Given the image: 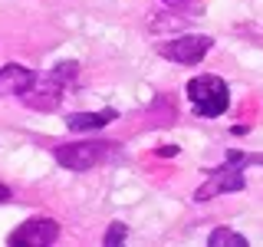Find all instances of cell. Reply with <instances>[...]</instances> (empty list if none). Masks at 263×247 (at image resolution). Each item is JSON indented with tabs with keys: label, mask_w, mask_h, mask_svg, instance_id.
<instances>
[{
	"label": "cell",
	"mask_w": 263,
	"mask_h": 247,
	"mask_svg": "<svg viewBox=\"0 0 263 247\" xmlns=\"http://www.w3.org/2000/svg\"><path fill=\"white\" fill-rule=\"evenodd\" d=\"M119 119V112L115 109H99V112H72L69 119H66V126L69 132H96V129H105L109 122Z\"/></svg>",
	"instance_id": "cell-8"
},
{
	"label": "cell",
	"mask_w": 263,
	"mask_h": 247,
	"mask_svg": "<svg viewBox=\"0 0 263 247\" xmlns=\"http://www.w3.org/2000/svg\"><path fill=\"white\" fill-rule=\"evenodd\" d=\"M66 86H69V82L60 79L53 69H49L46 76L33 79V86L27 93H20V102L30 105V109H36V112H53V109H60V102L66 96Z\"/></svg>",
	"instance_id": "cell-3"
},
{
	"label": "cell",
	"mask_w": 263,
	"mask_h": 247,
	"mask_svg": "<svg viewBox=\"0 0 263 247\" xmlns=\"http://www.w3.org/2000/svg\"><path fill=\"white\" fill-rule=\"evenodd\" d=\"M208 244L211 247H247L250 241H247L243 234H237V231H230V227H214L211 237H208Z\"/></svg>",
	"instance_id": "cell-9"
},
{
	"label": "cell",
	"mask_w": 263,
	"mask_h": 247,
	"mask_svg": "<svg viewBox=\"0 0 263 247\" xmlns=\"http://www.w3.org/2000/svg\"><path fill=\"white\" fill-rule=\"evenodd\" d=\"M53 73H56L60 79L72 82V79H76V73H79V63H76V60H66V63H60V66H53Z\"/></svg>",
	"instance_id": "cell-13"
},
{
	"label": "cell",
	"mask_w": 263,
	"mask_h": 247,
	"mask_svg": "<svg viewBox=\"0 0 263 247\" xmlns=\"http://www.w3.org/2000/svg\"><path fill=\"white\" fill-rule=\"evenodd\" d=\"M125 237H128V227L115 221V224H109V231H105L102 244H105V247H122V244H125Z\"/></svg>",
	"instance_id": "cell-11"
},
{
	"label": "cell",
	"mask_w": 263,
	"mask_h": 247,
	"mask_svg": "<svg viewBox=\"0 0 263 247\" xmlns=\"http://www.w3.org/2000/svg\"><path fill=\"white\" fill-rule=\"evenodd\" d=\"M33 79H36V73L27 69V66H4L0 69V96H20V93H27V89L33 86Z\"/></svg>",
	"instance_id": "cell-7"
},
{
	"label": "cell",
	"mask_w": 263,
	"mask_h": 247,
	"mask_svg": "<svg viewBox=\"0 0 263 247\" xmlns=\"http://www.w3.org/2000/svg\"><path fill=\"white\" fill-rule=\"evenodd\" d=\"M119 152V145L112 142H99V138H86V142H69V145H60L53 152V158L69 171H89L96 165H102L105 158Z\"/></svg>",
	"instance_id": "cell-2"
},
{
	"label": "cell",
	"mask_w": 263,
	"mask_h": 247,
	"mask_svg": "<svg viewBox=\"0 0 263 247\" xmlns=\"http://www.w3.org/2000/svg\"><path fill=\"white\" fill-rule=\"evenodd\" d=\"M211 49H214V40L211 37H204V33H184V37L171 40V43H161L158 53L164 56V60H171V63L194 66V63H201Z\"/></svg>",
	"instance_id": "cell-4"
},
{
	"label": "cell",
	"mask_w": 263,
	"mask_h": 247,
	"mask_svg": "<svg viewBox=\"0 0 263 247\" xmlns=\"http://www.w3.org/2000/svg\"><path fill=\"white\" fill-rule=\"evenodd\" d=\"M158 155H161V158H171V155H178V148H175V145H161Z\"/></svg>",
	"instance_id": "cell-14"
},
{
	"label": "cell",
	"mask_w": 263,
	"mask_h": 247,
	"mask_svg": "<svg viewBox=\"0 0 263 247\" xmlns=\"http://www.w3.org/2000/svg\"><path fill=\"white\" fill-rule=\"evenodd\" d=\"M168 10H178V13H191V16H201L204 13V4L201 0H161Z\"/></svg>",
	"instance_id": "cell-10"
},
{
	"label": "cell",
	"mask_w": 263,
	"mask_h": 247,
	"mask_svg": "<svg viewBox=\"0 0 263 247\" xmlns=\"http://www.w3.org/2000/svg\"><path fill=\"white\" fill-rule=\"evenodd\" d=\"M187 99H191L197 115L217 119V115H224L227 105H230V89H227V82L220 76L204 73V76H194L191 82H187Z\"/></svg>",
	"instance_id": "cell-1"
},
{
	"label": "cell",
	"mask_w": 263,
	"mask_h": 247,
	"mask_svg": "<svg viewBox=\"0 0 263 247\" xmlns=\"http://www.w3.org/2000/svg\"><path fill=\"white\" fill-rule=\"evenodd\" d=\"M243 188H247V178H243L240 165L227 162L194 191V201H211V198H217V195H234V191H243Z\"/></svg>",
	"instance_id": "cell-6"
},
{
	"label": "cell",
	"mask_w": 263,
	"mask_h": 247,
	"mask_svg": "<svg viewBox=\"0 0 263 247\" xmlns=\"http://www.w3.org/2000/svg\"><path fill=\"white\" fill-rule=\"evenodd\" d=\"M4 201H10V188H7L4 181H0V204H4Z\"/></svg>",
	"instance_id": "cell-15"
},
{
	"label": "cell",
	"mask_w": 263,
	"mask_h": 247,
	"mask_svg": "<svg viewBox=\"0 0 263 247\" xmlns=\"http://www.w3.org/2000/svg\"><path fill=\"white\" fill-rule=\"evenodd\" d=\"M56 241H60V224L53 218H30L7 237L10 247H53Z\"/></svg>",
	"instance_id": "cell-5"
},
{
	"label": "cell",
	"mask_w": 263,
	"mask_h": 247,
	"mask_svg": "<svg viewBox=\"0 0 263 247\" xmlns=\"http://www.w3.org/2000/svg\"><path fill=\"white\" fill-rule=\"evenodd\" d=\"M227 162H234V165H263V155H250V152H237V148H230Z\"/></svg>",
	"instance_id": "cell-12"
}]
</instances>
